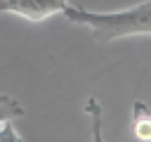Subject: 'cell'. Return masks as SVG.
I'll return each instance as SVG.
<instances>
[{
	"label": "cell",
	"mask_w": 151,
	"mask_h": 142,
	"mask_svg": "<svg viewBox=\"0 0 151 142\" xmlns=\"http://www.w3.org/2000/svg\"><path fill=\"white\" fill-rule=\"evenodd\" d=\"M64 17L71 24L87 26L97 43H111L127 36H151V0L120 12H90L85 7L68 5Z\"/></svg>",
	"instance_id": "obj_1"
},
{
	"label": "cell",
	"mask_w": 151,
	"mask_h": 142,
	"mask_svg": "<svg viewBox=\"0 0 151 142\" xmlns=\"http://www.w3.org/2000/svg\"><path fill=\"white\" fill-rule=\"evenodd\" d=\"M73 0H0V14H17L28 21H45L52 14L64 12Z\"/></svg>",
	"instance_id": "obj_2"
},
{
	"label": "cell",
	"mask_w": 151,
	"mask_h": 142,
	"mask_svg": "<svg viewBox=\"0 0 151 142\" xmlns=\"http://www.w3.org/2000/svg\"><path fill=\"white\" fill-rule=\"evenodd\" d=\"M132 135L139 142H151V106L132 102Z\"/></svg>",
	"instance_id": "obj_3"
},
{
	"label": "cell",
	"mask_w": 151,
	"mask_h": 142,
	"mask_svg": "<svg viewBox=\"0 0 151 142\" xmlns=\"http://www.w3.org/2000/svg\"><path fill=\"white\" fill-rule=\"evenodd\" d=\"M85 114L90 116V135H92V142H104V135H101V104L97 97H90L85 102Z\"/></svg>",
	"instance_id": "obj_4"
},
{
	"label": "cell",
	"mask_w": 151,
	"mask_h": 142,
	"mask_svg": "<svg viewBox=\"0 0 151 142\" xmlns=\"http://www.w3.org/2000/svg\"><path fill=\"white\" fill-rule=\"evenodd\" d=\"M21 116H24V106L9 95H0V123L14 121V118H21Z\"/></svg>",
	"instance_id": "obj_5"
},
{
	"label": "cell",
	"mask_w": 151,
	"mask_h": 142,
	"mask_svg": "<svg viewBox=\"0 0 151 142\" xmlns=\"http://www.w3.org/2000/svg\"><path fill=\"white\" fill-rule=\"evenodd\" d=\"M0 142H24V137H21L19 130L12 125V121L0 123Z\"/></svg>",
	"instance_id": "obj_6"
}]
</instances>
